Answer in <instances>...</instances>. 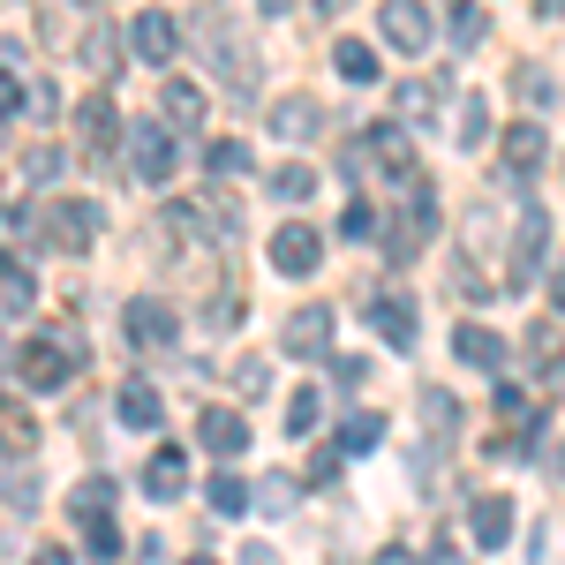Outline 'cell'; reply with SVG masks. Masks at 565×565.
Here are the masks:
<instances>
[{
  "label": "cell",
  "mask_w": 565,
  "mask_h": 565,
  "mask_svg": "<svg viewBox=\"0 0 565 565\" xmlns=\"http://www.w3.org/2000/svg\"><path fill=\"white\" fill-rule=\"evenodd\" d=\"M196 437H204V452H218V460H242V452H249V423H242V407H212V415L196 423Z\"/></svg>",
  "instance_id": "cell-16"
},
{
  "label": "cell",
  "mask_w": 565,
  "mask_h": 565,
  "mask_svg": "<svg viewBox=\"0 0 565 565\" xmlns=\"http://www.w3.org/2000/svg\"><path fill=\"white\" fill-rule=\"evenodd\" d=\"M181 490H189V452H181V445H159V452L143 460V498H151V505H174Z\"/></svg>",
  "instance_id": "cell-13"
},
{
  "label": "cell",
  "mask_w": 565,
  "mask_h": 565,
  "mask_svg": "<svg viewBox=\"0 0 565 565\" xmlns=\"http://www.w3.org/2000/svg\"><path fill=\"white\" fill-rule=\"evenodd\" d=\"M15 377L31 392H61L68 377H76V348H61V332H39L31 348L15 354Z\"/></svg>",
  "instance_id": "cell-5"
},
{
  "label": "cell",
  "mask_w": 565,
  "mask_h": 565,
  "mask_svg": "<svg viewBox=\"0 0 565 565\" xmlns=\"http://www.w3.org/2000/svg\"><path fill=\"white\" fill-rule=\"evenodd\" d=\"M136 565H167V551H159V535H136Z\"/></svg>",
  "instance_id": "cell-44"
},
{
  "label": "cell",
  "mask_w": 565,
  "mask_h": 565,
  "mask_svg": "<svg viewBox=\"0 0 565 565\" xmlns=\"http://www.w3.org/2000/svg\"><path fill=\"white\" fill-rule=\"evenodd\" d=\"M15 106H23V84H15V68H8V61H0V121H8V114H15Z\"/></svg>",
  "instance_id": "cell-43"
},
{
  "label": "cell",
  "mask_w": 565,
  "mask_h": 565,
  "mask_svg": "<svg viewBox=\"0 0 565 565\" xmlns=\"http://www.w3.org/2000/svg\"><path fill=\"white\" fill-rule=\"evenodd\" d=\"M76 136H84L90 151H106L114 136H121V121H114V98L98 90V98H84V114H76Z\"/></svg>",
  "instance_id": "cell-25"
},
{
  "label": "cell",
  "mask_w": 565,
  "mask_h": 565,
  "mask_svg": "<svg viewBox=\"0 0 565 565\" xmlns=\"http://www.w3.org/2000/svg\"><path fill=\"white\" fill-rule=\"evenodd\" d=\"M61 167H68V159H61L53 143H39V151L23 159V181H53V174H61Z\"/></svg>",
  "instance_id": "cell-40"
},
{
  "label": "cell",
  "mask_w": 565,
  "mask_h": 565,
  "mask_svg": "<svg viewBox=\"0 0 565 565\" xmlns=\"http://www.w3.org/2000/svg\"><path fill=\"white\" fill-rule=\"evenodd\" d=\"M317 264H324V234H317V226H302V218H295V226H279V234H271V271L309 279Z\"/></svg>",
  "instance_id": "cell-8"
},
{
  "label": "cell",
  "mask_w": 565,
  "mask_h": 565,
  "mask_svg": "<svg viewBox=\"0 0 565 565\" xmlns=\"http://www.w3.org/2000/svg\"><path fill=\"white\" fill-rule=\"evenodd\" d=\"M226 377H234V392H242V399H257V392L271 385V370H264L257 354H242V362H226Z\"/></svg>",
  "instance_id": "cell-35"
},
{
  "label": "cell",
  "mask_w": 565,
  "mask_h": 565,
  "mask_svg": "<svg viewBox=\"0 0 565 565\" xmlns=\"http://www.w3.org/2000/svg\"><path fill=\"white\" fill-rule=\"evenodd\" d=\"M543 121H513L505 129V181H535V167H543Z\"/></svg>",
  "instance_id": "cell-17"
},
{
  "label": "cell",
  "mask_w": 565,
  "mask_h": 565,
  "mask_svg": "<svg viewBox=\"0 0 565 565\" xmlns=\"http://www.w3.org/2000/svg\"><path fill=\"white\" fill-rule=\"evenodd\" d=\"M370 324H377L385 348H415V340H423V317H415L407 295H377V302H370Z\"/></svg>",
  "instance_id": "cell-15"
},
{
  "label": "cell",
  "mask_w": 565,
  "mask_h": 565,
  "mask_svg": "<svg viewBox=\"0 0 565 565\" xmlns=\"http://www.w3.org/2000/svg\"><path fill=\"white\" fill-rule=\"evenodd\" d=\"M430 226H437V196H430V174H415L407 181V212L392 218V264H407L415 257V249H423V242H430Z\"/></svg>",
  "instance_id": "cell-6"
},
{
  "label": "cell",
  "mask_w": 565,
  "mask_h": 565,
  "mask_svg": "<svg viewBox=\"0 0 565 565\" xmlns=\"http://www.w3.org/2000/svg\"><path fill=\"white\" fill-rule=\"evenodd\" d=\"M98 204H84V196H61V204H45L39 218V234H45V249H61V257H84L90 242H98Z\"/></svg>",
  "instance_id": "cell-2"
},
{
  "label": "cell",
  "mask_w": 565,
  "mask_h": 565,
  "mask_svg": "<svg viewBox=\"0 0 565 565\" xmlns=\"http://www.w3.org/2000/svg\"><path fill=\"white\" fill-rule=\"evenodd\" d=\"M317 8H324V15H340V8H348V0H317Z\"/></svg>",
  "instance_id": "cell-50"
},
{
  "label": "cell",
  "mask_w": 565,
  "mask_h": 565,
  "mask_svg": "<svg viewBox=\"0 0 565 565\" xmlns=\"http://www.w3.org/2000/svg\"><path fill=\"white\" fill-rule=\"evenodd\" d=\"M423 415H430V437H437V445H452V437H460V399H452V392L423 385Z\"/></svg>",
  "instance_id": "cell-29"
},
{
  "label": "cell",
  "mask_w": 565,
  "mask_h": 565,
  "mask_svg": "<svg viewBox=\"0 0 565 565\" xmlns=\"http://www.w3.org/2000/svg\"><path fill=\"white\" fill-rule=\"evenodd\" d=\"M430 565H468V558H460L452 543H437V551H430Z\"/></svg>",
  "instance_id": "cell-46"
},
{
  "label": "cell",
  "mask_w": 565,
  "mask_h": 565,
  "mask_svg": "<svg viewBox=\"0 0 565 565\" xmlns=\"http://www.w3.org/2000/svg\"><path fill=\"white\" fill-rule=\"evenodd\" d=\"M309 430H317V392H295V399H287V437H309Z\"/></svg>",
  "instance_id": "cell-36"
},
{
  "label": "cell",
  "mask_w": 565,
  "mask_h": 565,
  "mask_svg": "<svg viewBox=\"0 0 565 565\" xmlns=\"http://www.w3.org/2000/svg\"><path fill=\"white\" fill-rule=\"evenodd\" d=\"M114 407H121V423H129V430H159V423H167V407H159V392L143 385V377H129V385L114 392Z\"/></svg>",
  "instance_id": "cell-22"
},
{
  "label": "cell",
  "mask_w": 565,
  "mask_h": 565,
  "mask_svg": "<svg viewBox=\"0 0 565 565\" xmlns=\"http://www.w3.org/2000/svg\"><path fill=\"white\" fill-rule=\"evenodd\" d=\"M249 505H257V490L234 476V468H226V476H212V513H218V521H234V513H249Z\"/></svg>",
  "instance_id": "cell-30"
},
{
  "label": "cell",
  "mask_w": 565,
  "mask_h": 565,
  "mask_svg": "<svg viewBox=\"0 0 565 565\" xmlns=\"http://www.w3.org/2000/svg\"><path fill=\"white\" fill-rule=\"evenodd\" d=\"M68 513L84 521L90 558H121V527H114V482H76V490H68Z\"/></svg>",
  "instance_id": "cell-1"
},
{
  "label": "cell",
  "mask_w": 565,
  "mask_h": 565,
  "mask_svg": "<svg viewBox=\"0 0 565 565\" xmlns=\"http://www.w3.org/2000/svg\"><path fill=\"white\" fill-rule=\"evenodd\" d=\"M204 174H212L218 189H242V181L257 174V151H249L242 136H218L212 151H204Z\"/></svg>",
  "instance_id": "cell-18"
},
{
  "label": "cell",
  "mask_w": 565,
  "mask_h": 565,
  "mask_svg": "<svg viewBox=\"0 0 565 565\" xmlns=\"http://www.w3.org/2000/svg\"><path fill=\"white\" fill-rule=\"evenodd\" d=\"M332 68H340L348 84H377V76H385V68H377V53H370L362 39H340V45H332Z\"/></svg>",
  "instance_id": "cell-27"
},
{
  "label": "cell",
  "mask_w": 565,
  "mask_h": 565,
  "mask_svg": "<svg viewBox=\"0 0 565 565\" xmlns=\"http://www.w3.org/2000/svg\"><path fill=\"white\" fill-rule=\"evenodd\" d=\"M196 39L212 45V68H218V84H226V90H242V98L257 90V53H249V45L226 31V15H218V8L204 15V23H196Z\"/></svg>",
  "instance_id": "cell-3"
},
{
  "label": "cell",
  "mask_w": 565,
  "mask_h": 565,
  "mask_svg": "<svg viewBox=\"0 0 565 565\" xmlns=\"http://www.w3.org/2000/svg\"><path fill=\"white\" fill-rule=\"evenodd\" d=\"M159 106H167V129H196V121H204V90H196V84H181V76H167Z\"/></svg>",
  "instance_id": "cell-24"
},
{
  "label": "cell",
  "mask_w": 565,
  "mask_h": 565,
  "mask_svg": "<svg viewBox=\"0 0 565 565\" xmlns=\"http://www.w3.org/2000/svg\"><path fill=\"white\" fill-rule=\"evenodd\" d=\"M257 505H264V513H287V505H295V476H264Z\"/></svg>",
  "instance_id": "cell-38"
},
{
  "label": "cell",
  "mask_w": 565,
  "mask_h": 565,
  "mask_svg": "<svg viewBox=\"0 0 565 565\" xmlns=\"http://www.w3.org/2000/svg\"><path fill=\"white\" fill-rule=\"evenodd\" d=\"M468 535H476L482 551H505V535H513V505H505V498H476V513H468Z\"/></svg>",
  "instance_id": "cell-23"
},
{
  "label": "cell",
  "mask_w": 565,
  "mask_h": 565,
  "mask_svg": "<svg viewBox=\"0 0 565 565\" xmlns=\"http://www.w3.org/2000/svg\"><path fill=\"white\" fill-rule=\"evenodd\" d=\"M437 98H445V84H407L399 90V114H437Z\"/></svg>",
  "instance_id": "cell-39"
},
{
  "label": "cell",
  "mask_w": 565,
  "mask_h": 565,
  "mask_svg": "<svg viewBox=\"0 0 565 565\" xmlns=\"http://www.w3.org/2000/svg\"><path fill=\"white\" fill-rule=\"evenodd\" d=\"M76 53H84V68H114V53H121V31H106V23H98V31H84V45H76Z\"/></svg>",
  "instance_id": "cell-34"
},
{
  "label": "cell",
  "mask_w": 565,
  "mask_h": 565,
  "mask_svg": "<svg viewBox=\"0 0 565 565\" xmlns=\"http://www.w3.org/2000/svg\"><path fill=\"white\" fill-rule=\"evenodd\" d=\"M271 196H279V204H309V196H317V174H309L302 159H287V167L271 174Z\"/></svg>",
  "instance_id": "cell-31"
},
{
  "label": "cell",
  "mask_w": 565,
  "mask_h": 565,
  "mask_svg": "<svg viewBox=\"0 0 565 565\" xmlns=\"http://www.w3.org/2000/svg\"><path fill=\"white\" fill-rule=\"evenodd\" d=\"M452 354H460L468 370H482V377H498V370H505V340H498L490 324H460V332H452Z\"/></svg>",
  "instance_id": "cell-19"
},
{
  "label": "cell",
  "mask_w": 565,
  "mask_h": 565,
  "mask_svg": "<svg viewBox=\"0 0 565 565\" xmlns=\"http://www.w3.org/2000/svg\"><path fill=\"white\" fill-rule=\"evenodd\" d=\"M317 129H324V106H317V98H302V90L271 106V136H287V143H309Z\"/></svg>",
  "instance_id": "cell-20"
},
{
  "label": "cell",
  "mask_w": 565,
  "mask_h": 565,
  "mask_svg": "<svg viewBox=\"0 0 565 565\" xmlns=\"http://www.w3.org/2000/svg\"><path fill=\"white\" fill-rule=\"evenodd\" d=\"M377 445H385V415L354 407L348 423H340V452H377Z\"/></svg>",
  "instance_id": "cell-28"
},
{
  "label": "cell",
  "mask_w": 565,
  "mask_h": 565,
  "mask_svg": "<svg viewBox=\"0 0 565 565\" xmlns=\"http://www.w3.org/2000/svg\"><path fill=\"white\" fill-rule=\"evenodd\" d=\"M189 565H212V558H189Z\"/></svg>",
  "instance_id": "cell-51"
},
{
  "label": "cell",
  "mask_w": 565,
  "mask_h": 565,
  "mask_svg": "<svg viewBox=\"0 0 565 565\" xmlns=\"http://www.w3.org/2000/svg\"><path fill=\"white\" fill-rule=\"evenodd\" d=\"M31 452H39V423H31V407L0 399V460H31Z\"/></svg>",
  "instance_id": "cell-21"
},
{
  "label": "cell",
  "mask_w": 565,
  "mask_h": 565,
  "mask_svg": "<svg viewBox=\"0 0 565 565\" xmlns=\"http://www.w3.org/2000/svg\"><path fill=\"white\" fill-rule=\"evenodd\" d=\"M482 136H490V106H482V98H460V121H452V143H460V151H476Z\"/></svg>",
  "instance_id": "cell-33"
},
{
  "label": "cell",
  "mask_w": 565,
  "mask_h": 565,
  "mask_svg": "<svg viewBox=\"0 0 565 565\" xmlns=\"http://www.w3.org/2000/svg\"><path fill=\"white\" fill-rule=\"evenodd\" d=\"M121 324H129V340H136L143 354H167V348L181 340V317H174L167 302H129V309H121Z\"/></svg>",
  "instance_id": "cell-10"
},
{
  "label": "cell",
  "mask_w": 565,
  "mask_h": 565,
  "mask_svg": "<svg viewBox=\"0 0 565 565\" xmlns=\"http://www.w3.org/2000/svg\"><path fill=\"white\" fill-rule=\"evenodd\" d=\"M370 159H377L399 189L423 174V167H415V136H407V121H377V129H370Z\"/></svg>",
  "instance_id": "cell-11"
},
{
  "label": "cell",
  "mask_w": 565,
  "mask_h": 565,
  "mask_svg": "<svg viewBox=\"0 0 565 565\" xmlns=\"http://www.w3.org/2000/svg\"><path fill=\"white\" fill-rule=\"evenodd\" d=\"M31 565H76V558H68V551H53V543H45V551H39V558H31Z\"/></svg>",
  "instance_id": "cell-47"
},
{
  "label": "cell",
  "mask_w": 565,
  "mask_h": 565,
  "mask_svg": "<svg viewBox=\"0 0 565 565\" xmlns=\"http://www.w3.org/2000/svg\"><path fill=\"white\" fill-rule=\"evenodd\" d=\"M340 476V445H324V452H317V460H309V482H317V490H324V482Z\"/></svg>",
  "instance_id": "cell-42"
},
{
  "label": "cell",
  "mask_w": 565,
  "mask_h": 565,
  "mask_svg": "<svg viewBox=\"0 0 565 565\" xmlns=\"http://www.w3.org/2000/svg\"><path fill=\"white\" fill-rule=\"evenodd\" d=\"M340 234H348V242H370V234H377V212H370V204L354 196L348 212H340Z\"/></svg>",
  "instance_id": "cell-37"
},
{
  "label": "cell",
  "mask_w": 565,
  "mask_h": 565,
  "mask_svg": "<svg viewBox=\"0 0 565 565\" xmlns=\"http://www.w3.org/2000/svg\"><path fill=\"white\" fill-rule=\"evenodd\" d=\"M31 302H39V287H31V271H23V264H15L8 249H0V309H8V317H23Z\"/></svg>",
  "instance_id": "cell-26"
},
{
  "label": "cell",
  "mask_w": 565,
  "mask_h": 565,
  "mask_svg": "<svg viewBox=\"0 0 565 565\" xmlns=\"http://www.w3.org/2000/svg\"><path fill=\"white\" fill-rule=\"evenodd\" d=\"M430 8H423V0H385V39L399 45V53H415V61H423V45H430Z\"/></svg>",
  "instance_id": "cell-14"
},
{
  "label": "cell",
  "mask_w": 565,
  "mask_h": 565,
  "mask_svg": "<svg viewBox=\"0 0 565 565\" xmlns=\"http://www.w3.org/2000/svg\"><path fill=\"white\" fill-rule=\"evenodd\" d=\"M279 340H287V354H302V362H324V354H332V309H324V302L295 309Z\"/></svg>",
  "instance_id": "cell-12"
},
{
  "label": "cell",
  "mask_w": 565,
  "mask_h": 565,
  "mask_svg": "<svg viewBox=\"0 0 565 565\" xmlns=\"http://www.w3.org/2000/svg\"><path fill=\"white\" fill-rule=\"evenodd\" d=\"M482 39H490V15H482L476 0H460V8H452V45H460V53H476Z\"/></svg>",
  "instance_id": "cell-32"
},
{
  "label": "cell",
  "mask_w": 565,
  "mask_h": 565,
  "mask_svg": "<svg viewBox=\"0 0 565 565\" xmlns=\"http://www.w3.org/2000/svg\"><path fill=\"white\" fill-rule=\"evenodd\" d=\"M513 84H521V98H527V106H551V76H543V68H521Z\"/></svg>",
  "instance_id": "cell-41"
},
{
  "label": "cell",
  "mask_w": 565,
  "mask_h": 565,
  "mask_svg": "<svg viewBox=\"0 0 565 565\" xmlns=\"http://www.w3.org/2000/svg\"><path fill=\"white\" fill-rule=\"evenodd\" d=\"M535 15H565V0H535Z\"/></svg>",
  "instance_id": "cell-49"
},
{
  "label": "cell",
  "mask_w": 565,
  "mask_h": 565,
  "mask_svg": "<svg viewBox=\"0 0 565 565\" xmlns=\"http://www.w3.org/2000/svg\"><path fill=\"white\" fill-rule=\"evenodd\" d=\"M242 565H279V558H271L264 543H242Z\"/></svg>",
  "instance_id": "cell-45"
},
{
  "label": "cell",
  "mask_w": 565,
  "mask_h": 565,
  "mask_svg": "<svg viewBox=\"0 0 565 565\" xmlns=\"http://www.w3.org/2000/svg\"><path fill=\"white\" fill-rule=\"evenodd\" d=\"M543 257H551V212L543 204H521V242H513V287H535V271H543Z\"/></svg>",
  "instance_id": "cell-7"
},
{
  "label": "cell",
  "mask_w": 565,
  "mask_h": 565,
  "mask_svg": "<svg viewBox=\"0 0 565 565\" xmlns=\"http://www.w3.org/2000/svg\"><path fill=\"white\" fill-rule=\"evenodd\" d=\"M377 565H415V558H407V551H377Z\"/></svg>",
  "instance_id": "cell-48"
},
{
  "label": "cell",
  "mask_w": 565,
  "mask_h": 565,
  "mask_svg": "<svg viewBox=\"0 0 565 565\" xmlns=\"http://www.w3.org/2000/svg\"><path fill=\"white\" fill-rule=\"evenodd\" d=\"M121 151H129V174L136 181H174V129L167 121H129L121 129Z\"/></svg>",
  "instance_id": "cell-4"
},
{
  "label": "cell",
  "mask_w": 565,
  "mask_h": 565,
  "mask_svg": "<svg viewBox=\"0 0 565 565\" xmlns=\"http://www.w3.org/2000/svg\"><path fill=\"white\" fill-rule=\"evenodd\" d=\"M129 53H136V61H151V68L174 61V53H181V23L167 15V8H143V15L129 23Z\"/></svg>",
  "instance_id": "cell-9"
}]
</instances>
